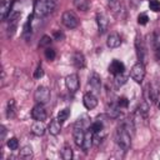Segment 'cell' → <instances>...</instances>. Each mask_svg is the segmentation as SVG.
<instances>
[{
  "mask_svg": "<svg viewBox=\"0 0 160 160\" xmlns=\"http://www.w3.org/2000/svg\"><path fill=\"white\" fill-rule=\"evenodd\" d=\"M151 40H152V46L155 50L160 48V30H156L151 34Z\"/></svg>",
  "mask_w": 160,
  "mask_h": 160,
  "instance_id": "26",
  "label": "cell"
},
{
  "mask_svg": "<svg viewBox=\"0 0 160 160\" xmlns=\"http://www.w3.org/2000/svg\"><path fill=\"white\" fill-rule=\"evenodd\" d=\"M60 156L64 159V160H70L72 159L74 156V152H72V149L69 146V145H65L62 149H61V152H60Z\"/></svg>",
  "mask_w": 160,
  "mask_h": 160,
  "instance_id": "23",
  "label": "cell"
},
{
  "mask_svg": "<svg viewBox=\"0 0 160 160\" xmlns=\"http://www.w3.org/2000/svg\"><path fill=\"white\" fill-rule=\"evenodd\" d=\"M149 8L154 12L160 11V1H158V0H149Z\"/></svg>",
  "mask_w": 160,
  "mask_h": 160,
  "instance_id": "31",
  "label": "cell"
},
{
  "mask_svg": "<svg viewBox=\"0 0 160 160\" xmlns=\"http://www.w3.org/2000/svg\"><path fill=\"white\" fill-rule=\"evenodd\" d=\"M16 115V102L14 99H10L6 104V118L12 119Z\"/></svg>",
  "mask_w": 160,
  "mask_h": 160,
  "instance_id": "19",
  "label": "cell"
},
{
  "mask_svg": "<svg viewBox=\"0 0 160 160\" xmlns=\"http://www.w3.org/2000/svg\"><path fill=\"white\" fill-rule=\"evenodd\" d=\"M61 22L65 28L68 29H75L79 26V18L76 16V14L74 11H70V10H66L62 12V16H61Z\"/></svg>",
  "mask_w": 160,
  "mask_h": 160,
  "instance_id": "3",
  "label": "cell"
},
{
  "mask_svg": "<svg viewBox=\"0 0 160 160\" xmlns=\"http://www.w3.org/2000/svg\"><path fill=\"white\" fill-rule=\"evenodd\" d=\"M98 98L92 94V92H86L85 95H84V98H82V104H84V106L88 109V110H92V109H95L96 106H98Z\"/></svg>",
  "mask_w": 160,
  "mask_h": 160,
  "instance_id": "10",
  "label": "cell"
},
{
  "mask_svg": "<svg viewBox=\"0 0 160 160\" xmlns=\"http://www.w3.org/2000/svg\"><path fill=\"white\" fill-rule=\"evenodd\" d=\"M71 64H72L76 69H84V68H85V64H86L85 56H84L81 52H79V51L72 52V55H71Z\"/></svg>",
  "mask_w": 160,
  "mask_h": 160,
  "instance_id": "13",
  "label": "cell"
},
{
  "mask_svg": "<svg viewBox=\"0 0 160 160\" xmlns=\"http://www.w3.org/2000/svg\"><path fill=\"white\" fill-rule=\"evenodd\" d=\"M56 8V0H35L34 4V16L45 18L50 15Z\"/></svg>",
  "mask_w": 160,
  "mask_h": 160,
  "instance_id": "1",
  "label": "cell"
},
{
  "mask_svg": "<svg viewBox=\"0 0 160 160\" xmlns=\"http://www.w3.org/2000/svg\"><path fill=\"white\" fill-rule=\"evenodd\" d=\"M44 76V70H42V68L39 65L38 68H36V70L34 71V78L35 79H40V78H42Z\"/></svg>",
  "mask_w": 160,
  "mask_h": 160,
  "instance_id": "34",
  "label": "cell"
},
{
  "mask_svg": "<svg viewBox=\"0 0 160 160\" xmlns=\"http://www.w3.org/2000/svg\"><path fill=\"white\" fill-rule=\"evenodd\" d=\"M72 4L79 11H88L90 6L89 0H72Z\"/></svg>",
  "mask_w": 160,
  "mask_h": 160,
  "instance_id": "20",
  "label": "cell"
},
{
  "mask_svg": "<svg viewBox=\"0 0 160 160\" xmlns=\"http://www.w3.org/2000/svg\"><path fill=\"white\" fill-rule=\"evenodd\" d=\"M108 70H109V72L111 74V75H119V74H122L124 71H125V65H124V62L122 61H120V60H112L111 62H110V65H109V68H108Z\"/></svg>",
  "mask_w": 160,
  "mask_h": 160,
  "instance_id": "9",
  "label": "cell"
},
{
  "mask_svg": "<svg viewBox=\"0 0 160 160\" xmlns=\"http://www.w3.org/2000/svg\"><path fill=\"white\" fill-rule=\"evenodd\" d=\"M129 1H132V0H129Z\"/></svg>",
  "mask_w": 160,
  "mask_h": 160,
  "instance_id": "39",
  "label": "cell"
},
{
  "mask_svg": "<svg viewBox=\"0 0 160 160\" xmlns=\"http://www.w3.org/2000/svg\"><path fill=\"white\" fill-rule=\"evenodd\" d=\"M92 141H94V131L89 128L88 131H85V136H84V142H82V151L84 152H88L90 150V148L92 146Z\"/></svg>",
  "mask_w": 160,
  "mask_h": 160,
  "instance_id": "15",
  "label": "cell"
},
{
  "mask_svg": "<svg viewBox=\"0 0 160 160\" xmlns=\"http://www.w3.org/2000/svg\"><path fill=\"white\" fill-rule=\"evenodd\" d=\"M96 24H98V29L100 34H104L108 28H109V19L104 12H99L96 14Z\"/></svg>",
  "mask_w": 160,
  "mask_h": 160,
  "instance_id": "11",
  "label": "cell"
},
{
  "mask_svg": "<svg viewBox=\"0 0 160 160\" xmlns=\"http://www.w3.org/2000/svg\"><path fill=\"white\" fill-rule=\"evenodd\" d=\"M54 39L55 40H62L64 39V34L61 31H55L54 32Z\"/></svg>",
  "mask_w": 160,
  "mask_h": 160,
  "instance_id": "36",
  "label": "cell"
},
{
  "mask_svg": "<svg viewBox=\"0 0 160 160\" xmlns=\"http://www.w3.org/2000/svg\"><path fill=\"white\" fill-rule=\"evenodd\" d=\"M126 76L124 75V72L122 74H119V75H115V84H116V86H121V85H124L125 82H126Z\"/></svg>",
  "mask_w": 160,
  "mask_h": 160,
  "instance_id": "32",
  "label": "cell"
},
{
  "mask_svg": "<svg viewBox=\"0 0 160 160\" xmlns=\"http://www.w3.org/2000/svg\"><path fill=\"white\" fill-rule=\"evenodd\" d=\"M88 82H89V85H90L95 91H100V89H101V78H100V75H99L98 72L91 71V72L89 74Z\"/></svg>",
  "mask_w": 160,
  "mask_h": 160,
  "instance_id": "12",
  "label": "cell"
},
{
  "mask_svg": "<svg viewBox=\"0 0 160 160\" xmlns=\"http://www.w3.org/2000/svg\"><path fill=\"white\" fill-rule=\"evenodd\" d=\"M31 118L34 120H38V121H44L48 118V114H46V110L44 108V104L36 102V105L31 110Z\"/></svg>",
  "mask_w": 160,
  "mask_h": 160,
  "instance_id": "8",
  "label": "cell"
},
{
  "mask_svg": "<svg viewBox=\"0 0 160 160\" xmlns=\"http://www.w3.org/2000/svg\"><path fill=\"white\" fill-rule=\"evenodd\" d=\"M6 145H8V148H9L10 150L15 151V150L19 149V140H18L16 138H10V139H8Z\"/></svg>",
  "mask_w": 160,
  "mask_h": 160,
  "instance_id": "27",
  "label": "cell"
},
{
  "mask_svg": "<svg viewBox=\"0 0 160 160\" xmlns=\"http://www.w3.org/2000/svg\"><path fill=\"white\" fill-rule=\"evenodd\" d=\"M135 50H136V56H138L139 61L144 64L146 60V46L142 40V36L139 32L135 36Z\"/></svg>",
  "mask_w": 160,
  "mask_h": 160,
  "instance_id": "4",
  "label": "cell"
},
{
  "mask_svg": "<svg viewBox=\"0 0 160 160\" xmlns=\"http://www.w3.org/2000/svg\"><path fill=\"white\" fill-rule=\"evenodd\" d=\"M116 105H118L120 109H125V108H128V106H129V100H128V98H125V96H120V98L118 99V101H116Z\"/></svg>",
  "mask_w": 160,
  "mask_h": 160,
  "instance_id": "30",
  "label": "cell"
},
{
  "mask_svg": "<svg viewBox=\"0 0 160 160\" xmlns=\"http://www.w3.org/2000/svg\"><path fill=\"white\" fill-rule=\"evenodd\" d=\"M90 129L94 131V134L101 132V131L104 130V121L100 120V118H98L95 121H92V122L90 124Z\"/></svg>",
  "mask_w": 160,
  "mask_h": 160,
  "instance_id": "22",
  "label": "cell"
},
{
  "mask_svg": "<svg viewBox=\"0 0 160 160\" xmlns=\"http://www.w3.org/2000/svg\"><path fill=\"white\" fill-rule=\"evenodd\" d=\"M106 45H108V48H110V49H116V48H119V46L121 45V38H120V35L116 34V32L109 34V36H108V39H106Z\"/></svg>",
  "mask_w": 160,
  "mask_h": 160,
  "instance_id": "16",
  "label": "cell"
},
{
  "mask_svg": "<svg viewBox=\"0 0 160 160\" xmlns=\"http://www.w3.org/2000/svg\"><path fill=\"white\" fill-rule=\"evenodd\" d=\"M19 155H20L21 159H26V160H28V159H31V158H32V148L29 146V145L24 146V148L20 150Z\"/></svg>",
  "mask_w": 160,
  "mask_h": 160,
  "instance_id": "24",
  "label": "cell"
},
{
  "mask_svg": "<svg viewBox=\"0 0 160 160\" xmlns=\"http://www.w3.org/2000/svg\"><path fill=\"white\" fill-rule=\"evenodd\" d=\"M65 85L68 88V90L70 92H76L79 90V86H80V80H79V76L78 74H70L65 78Z\"/></svg>",
  "mask_w": 160,
  "mask_h": 160,
  "instance_id": "7",
  "label": "cell"
},
{
  "mask_svg": "<svg viewBox=\"0 0 160 160\" xmlns=\"http://www.w3.org/2000/svg\"><path fill=\"white\" fill-rule=\"evenodd\" d=\"M115 140L120 149H122L124 151H128L131 146V132L122 124H120L115 132Z\"/></svg>",
  "mask_w": 160,
  "mask_h": 160,
  "instance_id": "2",
  "label": "cell"
},
{
  "mask_svg": "<svg viewBox=\"0 0 160 160\" xmlns=\"http://www.w3.org/2000/svg\"><path fill=\"white\" fill-rule=\"evenodd\" d=\"M14 2H15V0L2 1L1 2V6H0V16H1V20H6V18H9V15L11 14Z\"/></svg>",
  "mask_w": 160,
  "mask_h": 160,
  "instance_id": "14",
  "label": "cell"
},
{
  "mask_svg": "<svg viewBox=\"0 0 160 160\" xmlns=\"http://www.w3.org/2000/svg\"><path fill=\"white\" fill-rule=\"evenodd\" d=\"M69 115H70V109H69V108H65V109H62V110H60V111L58 112L56 119L62 124L64 121H66V120H68Z\"/></svg>",
  "mask_w": 160,
  "mask_h": 160,
  "instance_id": "25",
  "label": "cell"
},
{
  "mask_svg": "<svg viewBox=\"0 0 160 160\" xmlns=\"http://www.w3.org/2000/svg\"><path fill=\"white\" fill-rule=\"evenodd\" d=\"M45 58L49 60V61H51V60H54L55 59V56H56V51L52 49V48H45Z\"/></svg>",
  "mask_w": 160,
  "mask_h": 160,
  "instance_id": "29",
  "label": "cell"
},
{
  "mask_svg": "<svg viewBox=\"0 0 160 160\" xmlns=\"http://www.w3.org/2000/svg\"><path fill=\"white\" fill-rule=\"evenodd\" d=\"M51 40H52V39H51L49 35H42L40 42H39V46H40V48H49L50 44H51Z\"/></svg>",
  "mask_w": 160,
  "mask_h": 160,
  "instance_id": "28",
  "label": "cell"
},
{
  "mask_svg": "<svg viewBox=\"0 0 160 160\" xmlns=\"http://www.w3.org/2000/svg\"><path fill=\"white\" fill-rule=\"evenodd\" d=\"M48 131H49L51 135H54V136L59 135L60 131H61V122H60L58 119H52V120L50 121L49 126H48Z\"/></svg>",
  "mask_w": 160,
  "mask_h": 160,
  "instance_id": "18",
  "label": "cell"
},
{
  "mask_svg": "<svg viewBox=\"0 0 160 160\" xmlns=\"http://www.w3.org/2000/svg\"><path fill=\"white\" fill-rule=\"evenodd\" d=\"M155 55H156V60L160 61V48H158V49L155 50Z\"/></svg>",
  "mask_w": 160,
  "mask_h": 160,
  "instance_id": "37",
  "label": "cell"
},
{
  "mask_svg": "<svg viewBox=\"0 0 160 160\" xmlns=\"http://www.w3.org/2000/svg\"><path fill=\"white\" fill-rule=\"evenodd\" d=\"M130 76H131V79L135 82L141 84L142 80H144V78H145V66H144V64L140 62V61L136 62V64H134L132 68H131V70H130Z\"/></svg>",
  "mask_w": 160,
  "mask_h": 160,
  "instance_id": "5",
  "label": "cell"
},
{
  "mask_svg": "<svg viewBox=\"0 0 160 160\" xmlns=\"http://www.w3.org/2000/svg\"><path fill=\"white\" fill-rule=\"evenodd\" d=\"M158 106H159V109H160V101H159V104H158Z\"/></svg>",
  "mask_w": 160,
  "mask_h": 160,
  "instance_id": "38",
  "label": "cell"
},
{
  "mask_svg": "<svg viewBox=\"0 0 160 160\" xmlns=\"http://www.w3.org/2000/svg\"><path fill=\"white\" fill-rule=\"evenodd\" d=\"M32 18H34V14H32V15H30V16L28 18V21H26V22H25V25H24L22 36H24L25 39H29V38L31 36V22H32Z\"/></svg>",
  "mask_w": 160,
  "mask_h": 160,
  "instance_id": "21",
  "label": "cell"
},
{
  "mask_svg": "<svg viewBox=\"0 0 160 160\" xmlns=\"http://www.w3.org/2000/svg\"><path fill=\"white\" fill-rule=\"evenodd\" d=\"M148 21H149V16H148L145 12L139 14V16H138V24H139V25H146Z\"/></svg>",
  "mask_w": 160,
  "mask_h": 160,
  "instance_id": "33",
  "label": "cell"
},
{
  "mask_svg": "<svg viewBox=\"0 0 160 160\" xmlns=\"http://www.w3.org/2000/svg\"><path fill=\"white\" fill-rule=\"evenodd\" d=\"M45 130H46V128L44 125V121L35 120V122L31 125V132L36 136H42L45 134Z\"/></svg>",
  "mask_w": 160,
  "mask_h": 160,
  "instance_id": "17",
  "label": "cell"
},
{
  "mask_svg": "<svg viewBox=\"0 0 160 160\" xmlns=\"http://www.w3.org/2000/svg\"><path fill=\"white\" fill-rule=\"evenodd\" d=\"M50 90L46 86H38V89L34 92V100L39 104H45L50 100Z\"/></svg>",
  "mask_w": 160,
  "mask_h": 160,
  "instance_id": "6",
  "label": "cell"
},
{
  "mask_svg": "<svg viewBox=\"0 0 160 160\" xmlns=\"http://www.w3.org/2000/svg\"><path fill=\"white\" fill-rule=\"evenodd\" d=\"M6 132H8L6 128H5L4 125H0V140H1V141L5 139V136H6Z\"/></svg>",
  "mask_w": 160,
  "mask_h": 160,
  "instance_id": "35",
  "label": "cell"
}]
</instances>
